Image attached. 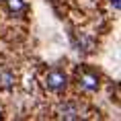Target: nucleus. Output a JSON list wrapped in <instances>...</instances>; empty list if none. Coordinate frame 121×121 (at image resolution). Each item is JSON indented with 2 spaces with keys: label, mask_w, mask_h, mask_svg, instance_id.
<instances>
[{
  "label": "nucleus",
  "mask_w": 121,
  "mask_h": 121,
  "mask_svg": "<svg viewBox=\"0 0 121 121\" xmlns=\"http://www.w3.org/2000/svg\"><path fill=\"white\" fill-rule=\"evenodd\" d=\"M45 86L53 92H62L66 88V74L62 70H51L45 76Z\"/></svg>",
  "instance_id": "nucleus-1"
},
{
  "label": "nucleus",
  "mask_w": 121,
  "mask_h": 121,
  "mask_svg": "<svg viewBox=\"0 0 121 121\" xmlns=\"http://www.w3.org/2000/svg\"><path fill=\"white\" fill-rule=\"evenodd\" d=\"M78 84H80L82 90L92 92V90L99 88V76H96L95 72H82V74L78 76Z\"/></svg>",
  "instance_id": "nucleus-2"
},
{
  "label": "nucleus",
  "mask_w": 121,
  "mask_h": 121,
  "mask_svg": "<svg viewBox=\"0 0 121 121\" xmlns=\"http://www.w3.org/2000/svg\"><path fill=\"white\" fill-rule=\"evenodd\" d=\"M60 117H62V119H78V117H80V111H78L76 105L66 103V105L60 107Z\"/></svg>",
  "instance_id": "nucleus-3"
},
{
  "label": "nucleus",
  "mask_w": 121,
  "mask_h": 121,
  "mask_svg": "<svg viewBox=\"0 0 121 121\" xmlns=\"http://www.w3.org/2000/svg\"><path fill=\"white\" fill-rule=\"evenodd\" d=\"M14 86V74L8 70H2L0 72V88H10Z\"/></svg>",
  "instance_id": "nucleus-4"
},
{
  "label": "nucleus",
  "mask_w": 121,
  "mask_h": 121,
  "mask_svg": "<svg viewBox=\"0 0 121 121\" xmlns=\"http://www.w3.org/2000/svg\"><path fill=\"white\" fill-rule=\"evenodd\" d=\"M6 6L13 14H17V13H23L27 8V4H25V0H6Z\"/></svg>",
  "instance_id": "nucleus-5"
},
{
  "label": "nucleus",
  "mask_w": 121,
  "mask_h": 121,
  "mask_svg": "<svg viewBox=\"0 0 121 121\" xmlns=\"http://www.w3.org/2000/svg\"><path fill=\"white\" fill-rule=\"evenodd\" d=\"M111 6H113L115 10H119V0H111Z\"/></svg>",
  "instance_id": "nucleus-6"
}]
</instances>
